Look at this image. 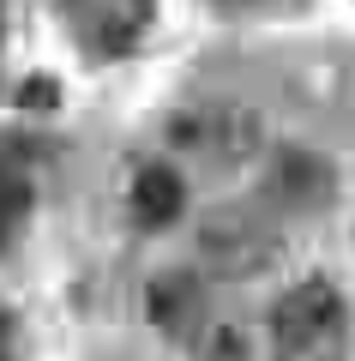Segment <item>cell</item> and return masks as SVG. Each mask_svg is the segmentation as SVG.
I'll return each mask as SVG.
<instances>
[{
    "instance_id": "5",
    "label": "cell",
    "mask_w": 355,
    "mask_h": 361,
    "mask_svg": "<svg viewBox=\"0 0 355 361\" xmlns=\"http://www.w3.org/2000/svg\"><path fill=\"white\" fill-rule=\"evenodd\" d=\"M151 319L163 325L169 337H205L199 331V283H193V271H169V277H157L151 283Z\"/></svg>"
},
{
    "instance_id": "8",
    "label": "cell",
    "mask_w": 355,
    "mask_h": 361,
    "mask_svg": "<svg viewBox=\"0 0 355 361\" xmlns=\"http://www.w3.org/2000/svg\"><path fill=\"white\" fill-rule=\"evenodd\" d=\"M25 205H30V187H25V175H18L13 163H0V241H6V235L18 229Z\"/></svg>"
},
{
    "instance_id": "10",
    "label": "cell",
    "mask_w": 355,
    "mask_h": 361,
    "mask_svg": "<svg viewBox=\"0 0 355 361\" xmlns=\"http://www.w3.org/2000/svg\"><path fill=\"white\" fill-rule=\"evenodd\" d=\"M0 30H6V0H0Z\"/></svg>"
},
{
    "instance_id": "2",
    "label": "cell",
    "mask_w": 355,
    "mask_h": 361,
    "mask_svg": "<svg viewBox=\"0 0 355 361\" xmlns=\"http://www.w3.org/2000/svg\"><path fill=\"white\" fill-rule=\"evenodd\" d=\"M205 241V259H211V271H223V277H253V271L271 265V253H277V223H271V211L259 205H223L205 217L199 229Z\"/></svg>"
},
{
    "instance_id": "4",
    "label": "cell",
    "mask_w": 355,
    "mask_h": 361,
    "mask_svg": "<svg viewBox=\"0 0 355 361\" xmlns=\"http://www.w3.org/2000/svg\"><path fill=\"white\" fill-rule=\"evenodd\" d=\"M181 211H187V180H181V169L151 163V169L133 175V223L139 229H169V223H181Z\"/></svg>"
},
{
    "instance_id": "3",
    "label": "cell",
    "mask_w": 355,
    "mask_h": 361,
    "mask_svg": "<svg viewBox=\"0 0 355 361\" xmlns=\"http://www.w3.org/2000/svg\"><path fill=\"white\" fill-rule=\"evenodd\" d=\"M175 145L187 157H205V163H235V157H247L259 145V127L235 103H199L175 121Z\"/></svg>"
},
{
    "instance_id": "7",
    "label": "cell",
    "mask_w": 355,
    "mask_h": 361,
    "mask_svg": "<svg viewBox=\"0 0 355 361\" xmlns=\"http://www.w3.org/2000/svg\"><path fill=\"white\" fill-rule=\"evenodd\" d=\"M193 361H253V343H247V331H235V325H211V331L193 343Z\"/></svg>"
},
{
    "instance_id": "9",
    "label": "cell",
    "mask_w": 355,
    "mask_h": 361,
    "mask_svg": "<svg viewBox=\"0 0 355 361\" xmlns=\"http://www.w3.org/2000/svg\"><path fill=\"white\" fill-rule=\"evenodd\" d=\"M0 361H18V319L6 301H0Z\"/></svg>"
},
{
    "instance_id": "1",
    "label": "cell",
    "mask_w": 355,
    "mask_h": 361,
    "mask_svg": "<svg viewBox=\"0 0 355 361\" xmlns=\"http://www.w3.org/2000/svg\"><path fill=\"white\" fill-rule=\"evenodd\" d=\"M277 361H349V307L325 277H301L271 313Z\"/></svg>"
},
{
    "instance_id": "6",
    "label": "cell",
    "mask_w": 355,
    "mask_h": 361,
    "mask_svg": "<svg viewBox=\"0 0 355 361\" xmlns=\"http://www.w3.org/2000/svg\"><path fill=\"white\" fill-rule=\"evenodd\" d=\"M145 25H151V0H109V6L97 13L90 42H97L102 54H127L133 42L145 37Z\"/></svg>"
}]
</instances>
